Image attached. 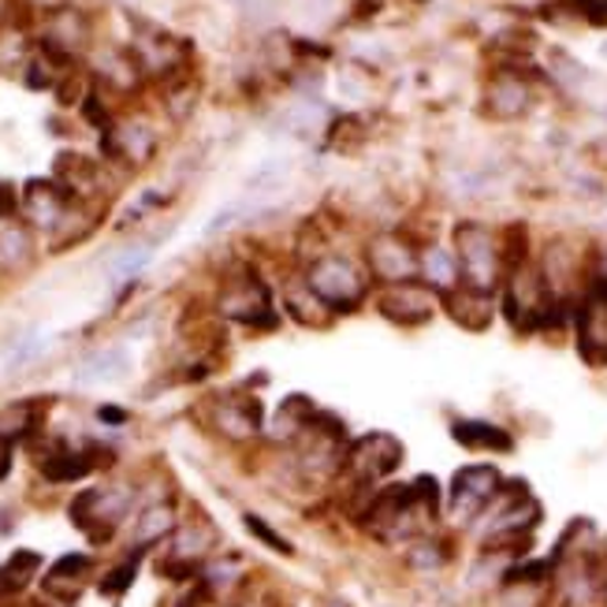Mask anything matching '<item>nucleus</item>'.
I'll use <instances>...</instances> for the list:
<instances>
[{"label":"nucleus","mask_w":607,"mask_h":607,"mask_svg":"<svg viewBox=\"0 0 607 607\" xmlns=\"http://www.w3.org/2000/svg\"><path fill=\"white\" fill-rule=\"evenodd\" d=\"M97 418H101V421H112V425H120V421L127 418V414H123V410H112V407H101V410H97Z\"/></svg>","instance_id":"obj_35"},{"label":"nucleus","mask_w":607,"mask_h":607,"mask_svg":"<svg viewBox=\"0 0 607 607\" xmlns=\"http://www.w3.org/2000/svg\"><path fill=\"white\" fill-rule=\"evenodd\" d=\"M131 358L127 351H120V347H105V351H94L86 358V362L79 366V380L82 384H97V380H116L127 373Z\"/></svg>","instance_id":"obj_20"},{"label":"nucleus","mask_w":607,"mask_h":607,"mask_svg":"<svg viewBox=\"0 0 607 607\" xmlns=\"http://www.w3.org/2000/svg\"><path fill=\"white\" fill-rule=\"evenodd\" d=\"M97 179V164L79 157V153H60L56 157V183L64 187L68 194H82L90 191Z\"/></svg>","instance_id":"obj_22"},{"label":"nucleus","mask_w":607,"mask_h":607,"mask_svg":"<svg viewBox=\"0 0 607 607\" xmlns=\"http://www.w3.org/2000/svg\"><path fill=\"white\" fill-rule=\"evenodd\" d=\"M220 313L232 317V321H239V325H250V328H276L269 287L257 280V276H239V280L224 284Z\"/></svg>","instance_id":"obj_8"},{"label":"nucleus","mask_w":607,"mask_h":607,"mask_svg":"<svg viewBox=\"0 0 607 607\" xmlns=\"http://www.w3.org/2000/svg\"><path fill=\"white\" fill-rule=\"evenodd\" d=\"M135 574H138V559H127V563H120V567L112 570L105 582H101V593H109V596L123 593V589H127L131 582H135Z\"/></svg>","instance_id":"obj_30"},{"label":"nucleus","mask_w":607,"mask_h":607,"mask_svg":"<svg viewBox=\"0 0 607 607\" xmlns=\"http://www.w3.org/2000/svg\"><path fill=\"white\" fill-rule=\"evenodd\" d=\"M68 202L71 194L60 187V183H49V179H30L27 191H23V216L34 228H45L53 232L64 224L68 216Z\"/></svg>","instance_id":"obj_12"},{"label":"nucleus","mask_w":607,"mask_h":607,"mask_svg":"<svg viewBox=\"0 0 607 607\" xmlns=\"http://www.w3.org/2000/svg\"><path fill=\"white\" fill-rule=\"evenodd\" d=\"M500 488H503V473L496 466H488V462H473V466L459 470L447 496L451 522H459V526L477 522L481 514L488 511V503L500 496Z\"/></svg>","instance_id":"obj_5"},{"label":"nucleus","mask_w":607,"mask_h":607,"mask_svg":"<svg viewBox=\"0 0 607 607\" xmlns=\"http://www.w3.org/2000/svg\"><path fill=\"white\" fill-rule=\"evenodd\" d=\"M41 351V343H38V339H23V343H16V351L12 354H8V366H23V362H30V358H34Z\"/></svg>","instance_id":"obj_34"},{"label":"nucleus","mask_w":607,"mask_h":607,"mask_svg":"<svg viewBox=\"0 0 607 607\" xmlns=\"http://www.w3.org/2000/svg\"><path fill=\"white\" fill-rule=\"evenodd\" d=\"M131 53H135V60L142 64L146 75H176V71L183 68V60H187L179 41L172 34H164L161 27H142L135 34Z\"/></svg>","instance_id":"obj_11"},{"label":"nucleus","mask_w":607,"mask_h":607,"mask_svg":"<svg viewBox=\"0 0 607 607\" xmlns=\"http://www.w3.org/2000/svg\"><path fill=\"white\" fill-rule=\"evenodd\" d=\"M176 529V511L168 507V503H153V507L142 511L138 526H135V541L138 544H153L161 537H168V533Z\"/></svg>","instance_id":"obj_23"},{"label":"nucleus","mask_w":607,"mask_h":607,"mask_svg":"<svg viewBox=\"0 0 607 607\" xmlns=\"http://www.w3.org/2000/svg\"><path fill=\"white\" fill-rule=\"evenodd\" d=\"M97 75L112 82L116 90H135L146 71H142L131 49H105V53L97 56Z\"/></svg>","instance_id":"obj_19"},{"label":"nucleus","mask_w":607,"mask_h":607,"mask_svg":"<svg viewBox=\"0 0 607 607\" xmlns=\"http://www.w3.org/2000/svg\"><path fill=\"white\" fill-rule=\"evenodd\" d=\"M306 284L332 313H354L369 298V276L347 254H321L306 269Z\"/></svg>","instance_id":"obj_2"},{"label":"nucleus","mask_w":607,"mask_h":607,"mask_svg":"<svg viewBox=\"0 0 607 607\" xmlns=\"http://www.w3.org/2000/svg\"><path fill=\"white\" fill-rule=\"evenodd\" d=\"M533 109V79L514 64H503L496 75L485 82V112L500 123L522 120Z\"/></svg>","instance_id":"obj_9"},{"label":"nucleus","mask_w":607,"mask_h":607,"mask_svg":"<svg viewBox=\"0 0 607 607\" xmlns=\"http://www.w3.org/2000/svg\"><path fill=\"white\" fill-rule=\"evenodd\" d=\"M600 607H607V555L600 559Z\"/></svg>","instance_id":"obj_36"},{"label":"nucleus","mask_w":607,"mask_h":607,"mask_svg":"<svg viewBox=\"0 0 607 607\" xmlns=\"http://www.w3.org/2000/svg\"><path fill=\"white\" fill-rule=\"evenodd\" d=\"M97 455L94 451H53L45 462H41V473L49 481H79L94 470Z\"/></svg>","instance_id":"obj_21"},{"label":"nucleus","mask_w":607,"mask_h":607,"mask_svg":"<svg viewBox=\"0 0 607 607\" xmlns=\"http://www.w3.org/2000/svg\"><path fill=\"white\" fill-rule=\"evenodd\" d=\"M451 250H455L462 284L477 287L485 295H500L507 261H503V243L496 228H488L481 220H462L455 228V246Z\"/></svg>","instance_id":"obj_1"},{"label":"nucleus","mask_w":607,"mask_h":607,"mask_svg":"<svg viewBox=\"0 0 607 607\" xmlns=\"http://www.w3.org/2000/svg\"><path fill=\"white\" fill-rule=\"evenodd\" d=\"M451 436L459 440L462 447L470 451H492V455H507L514 451V436L496 421H485V418H462L451 425Z\"/></svg>","instance_id":"obj_14"},{"label":"nucleus","mask_w":607,"mask_h":607,"mask_svg":"<svg viewBox=\"0 0 607 607\" xmlns=\"http://www.w3.org/2000/svg\"><path fill=\"white\" fill-rule=\"evenodd\" d=\"M213 541H216V533L205 526V522H194V526H183L176 533V541H172V555H176V559L198 563L202 555L213 548Z\"/></svg>","instance_id":"obj_24"},{"label":"nucleus","mask_w":607,"mask_h":607,"mask_svg":"<svg viewBox=\"0 0 607 607\" xmlns=\"http://www.w3.org/2000/svg\"><path fill=\"white\" fill-rule=\"evenodd\" d=\"M216 429L232 440H250L261 429V410H257V403H246V399H224L216 407Z\"/></svg>","instance_id":"obj_17"},{"label":"nucleus","mask_w":607,"mask_h":607,"mask_svg":"<svg viewBox=\"0 0 607 607\" xmlns=\"http://www.w3.org/2000/svg\"><path fill=\"white\" fill-rule=\"evenodd\" d=\"M447 563V555L444 548H440L436 541H418L414 548H410V567H418V570H440Z\"/></svg>","instance_id":"obj_28"},{"label":"nucleus","mask_w":607,"mask_h":607,"mask_svg":"<svg viewBox=\"0 0 607 607\" xmlns=\"http://www.w3.org/2000/svg\"><path fill=\"white\" fill-rule=\"evenodd\" d=\"M246 526H250V529L257 533V537H261L265 544H269V548H276V552H291V544H287V541H280V537H276V533H272L269 526H265V522H261V518H254V514H250V518H246Z\"/></svg>","instance_id":"obj_32"},{"label":"nucleus","mask_w":607,"mask_h":607,"mask_svg":"<svg viewBox=\"0 0 607 607\" xmlns=\"http://www.w3.org/2000/svg\"><path fill=\"white\" fill-rule=\"evenodd\" d=\"M243 607H261V604H243Z\"/></svg>","instance_id":"obj_37"},{"label":"nucleus","mask_w":607,"mask_h":607,"mask_svg":"<svg viewBox=\"0 0 607 607\" xmlns=\"http://www.w3.org/2000/svg\"><path fill=\"white\" fill-rule=\"evenodd\" d=\"M440 313L451 317V321L459 328H466V332H485V328H492V321L500 317V302H496V295H485V291H477V287L459 284L455 291L440 295Z\"/></svg>","instance_id":"obj_10"},{"label":"nucleus","mask_w":607,"mask_h":607,"mask_svg":"<svg viewBox=\"0 0 607 607\" xmlns=\"http://www.w3.org/2000/svg\"><path fill=\"white\" fill-rule=\"evenodd\" d=\"M86 570H90V559H86V555H64V559H60L56 567L49 570V578H45V582H49V585H60L64 578L79 582Z\"/></svg>","instance_id":"obj_29"},{"label":"nucleus","mask_w":607,"mask_h":607,"mask_svg":"<svg viewBox=\"0 0 607 607\" xmlns=\"http://www.w3.org/2000/svg\"><path fill=\"white\" fill-rule=\"evenodd\" d=\"M403 462V444L392 432H366L358 436L351 447L343 451V466L354 473L358 481H377L399 470Z\"/></svg>","instance_id":"obj_7"},{"label":"nucleus","mask_w":607,"mask_h":607,"mask_svg":"<svg viewBox=\"0 0 607 607\" xmlns=\"http://www.w3.org/2000/svg\"><path fill=\"white\" fill-rule=\"evenodd\" d=\"M366 269L380 287L421 280V246L410 243L403 232H377L366 243Z\"/></svg>","instance_id":"obj_4"},{"label":"nucleus","mask_w":607,"mask_h":607,"mask_svg":"<svg viewBox=\"0 0 607 607\" xmlns=\"http://www.w3.org/2000/svg\"><path fill=\"white\" fill-rule=\"evenodd\" d=\"M30 425H34V414H30V407L0 410V444H12V440L27 436Z\"/></svg>","instance_id":"obj_27"},{"label":"nucleus","mask_w":607,"mask_h":607,"mask_svg":"<svg viewBox=\"0 0 607 607\" xmlns=\"http://www.w3.org/2000/svg\"><path fill=\"white\" fill-rule=\"evenodd\" d=\"M150 261V246H135L131 254H123L116 265H112V272H120V276H127V272H138L142 265Z\"/></svg>","instance_id":"obj_31"},{"label":"nucleus","mask_w":607,"mask_h":607,"mask_svg":"<svg viewBox=\"0 0 607 607\" xmlns=\"http://www.w3.org/2000/svg\"><path fill=\"white\" fill-rule=\"evenodd\" d=\"M34 257V235L23 220L8 216L0 220V269H23Z\"/></svg>","instance_id":"obj_18"},{"label":"nucleus","mask_w":607,"mask_h":607,"mask_svg":"<svg viewBox=\"0 0 607 607\" xmlns=\"http://www.w3.org/2000/svg\"><path fill=\"white\" fill-rule=\"evenodd\" d=\"M38 563H41V559H38L34 552H16V555H12V563H8V567H0V596L23 589V585L30 582V574L38 570Z\"/></svg>","instance_id":"obj_26"},{"label":"nucleus","mask_w":607,"mask_h":607,"mask_svg":"<svg viewBox=\"0 0 607 607\" xmlns=\"http://www.w3.org/2000/svg\"><path fill=\"white\" fill-rule=\"evenodd\" d=\"M284 310H287V317H295L298 325H310V328L332 321V310H328L321 298L313 295V287L306 284V276L302 280H295L291 287H284Z\"/></svg>","instance_id":"obj_16"},{"label":"nucleus","mask_w":607,"mask_h":607,"mask_svg":"<svg viewBox=\"0 0 607 607\" xmlns=\"http://www.w3.org/2000/svg\"><path fill=\"white\" fill-rule=\"evenodd\" d=\"M373 306L384 321L403 325V328H421L440 313V295L421 280H410V284H395V287H380Z\"/></svg>","instance_id":"obj_6"},{"label":"nucleus","mask_w":607,"mask_h":607,"mask_svg":"<svg viewBox=\"0 0 607 607\" xmlns=\"http://www.w3.org/2000/svg\"><path fill=\"white\" fill-rule=\"evenodd\" d=\"M421 284L432 287V291H436V295L455 291V287L462 284V272H459L455 250H444V246H440V243L421 246Z\"/></svg>","instance_id":"obj_15"},{"label":"nucleus","mask_w":607,"mask_h":607,"mask_svg":"<svg viewBox=\"0 0 607 607\" xmlns=\"http://www.w3.org/2000/svg\"><path fill=\"white\" fill-rule=\"evenodd\" d=\"M570 332L582 362L593 369H607V276H600L596 269L589 284H585L578 306H574Z\"/></svg>","instance_id":"obj_3"},{"label":"nucleus","mask_w":607,"mask_h":607,"mask_svg":"<svg viewBox=\"0 0 607 607\" xmlns=\"http://www.w3.org/2000/svg\"><path fill=\"white\" fill-rule=\"evenodd\" d=\"M105 153L112 161H123L131 168L146 164L153 153H157V135L150 131V123L142 120H127V123H116V127L105 131Z\"/></svg>","instance_id":"obj_13"},{"label":"nucleus","mask_w":607,"mask_h":607,"mask_svg":"<svg viewBox=\"0 0 607 607\" xmlns=\"http://www.w3.org/2000/svg\"><path fill=\"white\" fill-rule=\"evenodd\" d=\"M16 213H19V191L12 183H0V220H8Z\"/></svg>","instance_id":"obj_33"},{"label":"nucleus","mask_w":607,"mask_h":607,"mask_svg":"<svg viewBox=\"0 0 607 607\" xmlns=\"http://www.w3.org/2000/svg\"><path fill=\"white\" fill-rule=\"evenodd\" d=\"M552 79L559 90L567 94H578V90L589 86V71H585L570 53H552Z\"/></svg>","instance_id":"obj_25"}]
</instances>
